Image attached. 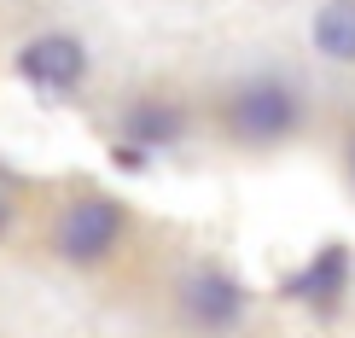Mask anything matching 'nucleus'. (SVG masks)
<instances>
[{
	"mask_svg": "<svg viewBox=\"0 0 355 338\" xmlns=\"http://www.w3.org/2000/svg\"><path fill=\"white\" fill-rule=\"evenodd\" d=\"M181 310H187V321H192V327H210V332H221V327H233V321H239V310H245V291L233 286L227 274L204 269V274H192V280H187V291H181Z\"/></svg>",
	"mask_w": 355,
	"mask_h": 338,
	"instance_id": "nucleus-4",
	"label": "nucleus"
},
{
	"mask_svg": "<svg viewBox=\"0 0 355 338\" xmlns=\"http://www.w3.org/2000/svg\"><path fill=\"white\" fill-rule=\"evenodd\" d=\"M344 269H349V257L332 245V251H320V262L303 274V280H291V291H297V298H309L315 310H327V303L338 298V286H344Z\"/></svg>",
	"mask_w": 355,
	"mask_h": 338,
	"instance_id": "nucleus-6",
	"label": "nucleus"
},
{
	"mask_svg": "<svg viewBox=\"0 0 355 338\" xmlns=\"http://www.w3.org/2000/svg\"><path fill=\"white\" fill-rule=\"evenodd\" d=\"M175 128H181V117L164 111V105H140L128 117V135L135 140H175Z\"/></svg>",
	"mask_w": 355,
	"mask_h": 338,
	"instance_id": "nucleus-7",
	"label": "nucleus"
},
{
	"mask_svg": "<svg viewBox=\"0 0 355 338\" xmlns=\"http://www.w3.org/2000/svg\"><path fill=\"white\" fill-rule=\"evenodd\" d=\"M116 233H123V210H116L111 198H82L64 210V222H58V251L70 262H99L116 245Z\"/></svg>",
	"mask_w": 355,
	"mask_h": 338,
	"instance_id": "nucleus-2",
	"label": "nucleus"
},
{
	"mask_svg": "<svg viewBox=\"0 0 355 338\" xmlns=\"http://www.w3.org/2000/svg\"><path fill=\"white\" fill-rule=\"evenodd\" d=\"M18 70H24L35 87H53V94H64V87H76V82H82L87 53H82V41H76V35H35V41L18 53Z\"/></svg>",
	"mask_w": 355,
	"mask_h": 338,
	"instance_id": "nucleus-3",
	"label": "nucleus"
},
{
	"mask_svg": "<svg viewBox=\"0 0 355 338\" xmlns=\"http://www.w3.org/2000/svg\"><path fill=\"white\" fill-rule=\"evenodd\" d=\"M227 123H233L239 140H279V135L297 128V94L286 82H274V76H257V82H245L233 94Z\"/></svg>",
	"mask_w": 355,
	"mask_h": 338,
	"instance_id": "nucleus-1",
	"label": "nucleus"
},
{
	"mask_svg": "<svg viewBox=\"0 0 355 338\" xmlns=\"http://www.w3.org/2000/svg\"><path fill=\"white\" fill-rule=\"evenodd\" d=\"M0 233H6V198H0Z\"/></svg>",
	"mask_w": 355,
	"mask_h": 338,
	"instance_id": "nucleus-8",
	"label": "nucleus"
},
{
	"mask_svg": "<svg viewBox=\"0 0 355 338\" xmlns=\"http://www.w3.org/2000/svg\"><path fill=\"white\" fill-rule=\"evenodd\" d=\"M315 47L338 65H355V0H327L315 12Z\"/></svg>",
	"mask_w": 355,
	"mask_h": 338,
	"instance_id": "nucleus-5",
	"label": "nucleus"
},
{
	"mask_svg": "<svg viewBox=\"0 0 355 338\" xmlns=\"http://www.w3.org/2000/svg\"><path fill=\"white\" fill-rule=\"evenodd\" d=\"M349 164H355V158H349Z\"/></svg>",
	"mask_w": 355,
	"mask_h": 338,
	"instance_id": "nucleus-9",
	"label": "nucleus"
}]
</instances>
